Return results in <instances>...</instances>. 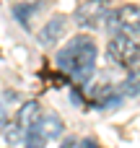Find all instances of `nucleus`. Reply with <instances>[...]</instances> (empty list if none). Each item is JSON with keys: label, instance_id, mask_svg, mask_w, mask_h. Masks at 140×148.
<instances>
[{"label": "nucleus", "instance_id": "obj_5", "mask_svg": "<svg viewBox=\"0 0 140 148\" xmlns=\"http://www.w3.org/2000/svg\"><path fill=\"white\" fill-rule=\"evenodd\" d=\"M109 21L122 34H140V5H122L117 10H112Z\"/></svg>", "mask_w": 140, "mask_h": 148}, {"label": "nucleus", "instance_id": "obj_11", "mask_svg": "<svg viewBox=\"0 0 140 148\" xmlns=\"http://www.w3.org/2000/svg\"><path fill=\"white\" fill-rule=\"evenodd\" d=\"M5 125H8V112H5V107L0 104V130H3Z\"/></svg>", "mask_w": 140, "mask_h": 148}, {"label": "nucleus", "instance_id": "obj_9", "mask_svg": "<svg viewBox=\"0 0 140 148\" xmlns=\"http://www.w3.org/2000/svg\"><path fill=\"white\" fill-rule=\"evenodd\" d=\"M44 143H47V138H42L36 130H31V133L23 138V143H21V146H23V148H44Z\"/></svg>", "mask_w": 140, "mask_h": 148}, {"label": "nucleus", "instance_id": "obj_7", "mask_svg": "<svg viewBox=\"0 0 140 148\" xmlns=\"http://www.w3.org/2000/svg\"><path fill=\"white\" fill-rule=\"evenodd\" d=\"M42 138H57L60 133H62V120L57 117V114H42V120L36 122V127H34Z\"/></svg>", "mask_w": 140, "mask_h": 148}, {"label": "nucleus", "instance_id": "obj_2", "mask_svg": "<svg viewBox=\"0 0 140 148\" xmlns=\"http://www.w3.org/2000/svg\"><path fill=\"white\" fill-rule=\"evenodd\" d=\"M39 120H42V107H39V101H26V104H21V109H18L16 120H13V122H8V125L3 127L5 143H10V146L23 143V138L36 127V122H39Z\"/></svg>", "mask_w": 140, "mask_h": 148}, {"label": "nucleus", "instance_id": "obj_4", "mask_svg": "<svg viewBox=\"0 0 140 148\" xmlns=\"http://www.w3.org/2000/svg\"><path fill=\"white\" fill-rule=\"evenodd\" d=\"M75 18L86 29L101 26V21L109 18V0H83L75 10Z\"/></svg>", "mask_w": 140, "mask_h": 148}, {"label": "nucleus", "instance_id": "obj_1", "mask_svg": "<svg viewBox=\"0 0 140 148\" xmlns=\"http://www.w3.org/2000/svg\"><path fill=\"white\" fill-rule=\"evenodd\" d=\"M96 42L91 36H73L55 57L57 68L70 75L75 83H88V78L94 75V68H96Z\"/></svg>", "mask_w": 140, "mask_h": 148}, {"label": "nucleus", "instance_id": "obj_3", "mask_svg": "<svg viewBox=\"0 0 140 148\" xmlns=\"http://www.w3.org/2000/svg\"><path fill=\"white\" fill-rule=\"evenodd\" d=\"M107 55H109V60H112L114 65L132 70V68L140 62V44L132 39V36H127V34H117V36L109 39Z\"/></svg>", "mask_w": 140, "mask_h": 148}, {"label": "nucleus", "instance_id": "obj_12", "mask_svg": "<svg viewBox=\"0 0 140 148\" xmlns=\"http://www.w3.org/2000/svg\"><path fill=\"white\" fill-rule=\"evenodd\" d=\"M21 3H36V0H21Z\"/></svg>", "mask_w": 140, "mask_h": 148}, {"label": "nucleus", "instance_id": "obj_10", "mask_svg": "<svg viewBox=\"0 0 140 148\" xmlns=\"http://www.w3.org/2000/svg\"><path fill=\"white\" fill-rule=\"evenodd\" d=\"M60 148H81V140H75V138H68V140H62V146Z\"/></svg>", "mask_w": 140, "mask_h": 148}, {"label": "nucleus", "instance_id": "obj_8", "mask_svg": "<svg viewBox=\"0 0 140 148\" xmlns=\"http://www.w3.org/2000/svg\"><path fill=\"white\" fill-rule=\"evenodd\" d=\"M122 94H127V96H138L140 94V65H135V68L130 70V75L125 78Z\"/></svg>", "mask_w": 140, "mask_h": 148}, {"label": "nucleus", "instance_id": "obj_6", "mask_svg": "<svg viewBox=\"0 0 140 148\" xmlns=\"http://www.w3.org/2000/svg\"><path fill=\"white\" fill-rule=\"evenodd\" d=\"M65 29H68V18H65V16H52V18L42 26V31H39V44H42V47L57 44V42L65 36Z\"/></svg>", "mask_w": 140, "mask_h": 148}]
</instances>
